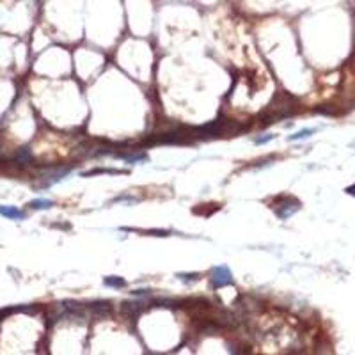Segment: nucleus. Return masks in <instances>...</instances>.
I'll return each mask as SVG.
<instances>
[{
  "mask_svg": "<svg viewBox=\"0 0 355 355\" xmlns=\"http://www.w3.org/2000/svg\"><path fill=\"white\" fill-rule=\"evenodd\" d=\"M210 281H212V284L215 288H222L233 283V275L228 266H215L212 274H210Z\"/></svg>",
  "mask_w": 355,
  "mask_h": 355,
  "instance_id": "nucleus-1",
  "label": "nucleus"
},
{
  "mask_svg": "<svg viewBox=\"0 0 355 355\" xmlns=\"http://www.w3.org/2000/svg\"><path fill=\"white\" fill-rule=\"evenodd\" d=\"M0 215L5 217V219H9V220L25 219V213L21 212V210H18V208H14V206H0Z\"/></svg>",
  "mask_w": 355,
  "mask_h": 355,
  "instance_id": "nucleus-2",
  "label": "nucleus"
},
{
  "mask_svg": "<svg viewBox=\"0 0 355 355\" xmlns=\"http://www.w3.org/2000/svg\"><path fill=\"white\" fill-rule=\"evenodd\" d=\"M105 286H110V288H123L124 284V279L123 277H116V275H112V277H105Z\"/></svg>",
  "mask_w": 355,
  "mask_h": 355,
  "instance_id": "nucleus-3",
  "label": "nucleus"
},
{
  "mask_svg": "<svg viewBox=\"0 0 355 355\" xmlns=\"http://www.w3.org/2000/svg\"><path fill=\"white\" fill-rule=\"evenodd\" d=\"M50 206H52V201H48V199H34V201L30 203L32 210H47V208Z\"/></svg>",
  "mask_w": 355,
  "mask_h": 355,
  "instance_id": "nucleus-4",
  "label": "nucleus"
},
{
  "mask_svg": "<svg viewBox=\"0 0 355 355\" xmlns=\"http://www.w3.org/2000/svg\"><path fill=\"white\" fill-rule=\"evenodd\" d=\"M14 160L16 162H29L30 160V151L29 149H20V151L14 155Z\"/></svg>",
  "mask_w": 355,
  "mask_h": 355,
  "instance_id": "nucleus-5",
  "label": "nucleus"
},
{
  "mask_svg": "<svg viewBox=\"0 0 355 355\" xmlns=\"http://www.w3.org/2000/svg\"><path fill=\"white\" fill-rule=\"evenodd\" d=\"M313 133H314L313 128H309V130H302V131H298V133H295V135L290 137V140H300V139H305V137H309V135H313Z\"/></svg>",
  "mask_w": 355,
  "mask_h": 355,
  "instance_id": "nucleus-6",
  "label": "nucleus"
},
{
  "mask_svg": "<svg viewBox=\"0 0 355 355\" xmlns=\"http://www.w3.org/2000/svg\"><path fill=\"white\" fill-rule=\"evenodd\" d=\"M274 139V135H266V137H261V139H256V144H265L268 142V140Z\"/></svg>",
  "mask_w": 355,
  "mask_h": 355,
  "instance_id": "nucleus-7",
  "label": "nucleus"
},
{
  "mask_svg": "<svg viewBox=\"0 0 355 355\" xmlns=\"http://www.w3.org/2000/svg\"><path fill=\"white\" fill-rule=\"evenodd\" d=\"M347 192H348V194H352V195H355V186H350Z\"/></svg>",
  "mask_w": 355,
  "mask_h": 355,
  "instance_id": "nucleus-8",
  "label": "nucleus"
}]
</instances>
